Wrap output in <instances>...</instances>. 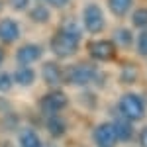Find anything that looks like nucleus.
I'll use <instances>...</instances> for the list:
<instances>
[{"instance_id": "25", "label": "nucleus", "mask_w": 147, "mask_h": 147, "mask_svg": "<svg viewBox=\"0 0 147 147\" xmlns=\"http://www.w3.org/2000/svg\"><path fill=\"white\" fill-rule=\"evenodd\" d=\"M4 59H6V51H4V47H0V65L4 63Z\"/></svg>"}, {"instance_id": "9", "label": "nucleus", "mask_w": 147, "mask_h": 147, "mask_svg": "<svg viewBox=\"0 0 147 147\" xmlns=\"http://www.w3.org/2000/svg\"><path fill=\"white\" fill-rule=\"evenodd\" d=\"M20 35H22V28L14 18H0V41L4 45L18 41Z\"/></svg>"}, {"instance_id": "1", "label": "nucleus", "mask_w": 147, "mask_h": 147, "mask_svg": "<svg viewBox=\"0 0 147 147\" xmlns=\"http://www.w3.org/2000/svg\"><path fill=\"white\" fill-rule=\"evenodd\" d=\"M118 110H120V116L129 120V122H139L145 118V100L136 94V92H125L120 96L118 100Z\"/></svg>"}, {"instance_id": "24", "label": "nucleus", "mask_w": 147, "mask_h": 147, "mask_svg": "<svg viewBox=\"0 0 147 147\" xmlns=\"http://www.w3.org/2000/svg\"><path fill=\"white\" fill-rule=\"evenodd\" d=\"M69 2H71V0H49L47 4H49V6H53V8H65Z\"/></svg>"}, {"instance_id": "4", "label": "nucleus", "mask_w": 147, "mask_h": 147, "mask_svg": "<svg viewBox=\"0 0 147 147\" xmlns=\"http://www.w3.org/2000/svg\"><path fill=\"white\" fill-rule=\"evenodd\" d=\"M98 71L94 65L90 63H77V65H71L65 73V79L69 84H77V86H86L90 84L92 80L96 79Z\"/></svg>"}, {"instance_id": "15", "label": "nucleus", "mask_w": 147, "mask_h": 147, "mask_svg": "<svg viewBox=\"0 0 147 147\" xmlns=\"http://www.w3.org/2000/svg\"><path fill=\"white\" fill-rule=\"evenodd\" d=\"M30 18L35 24H45L51 20V10L47 8V4H35L30 8Z\"/></svg>"}, {"instance_id": "7", "label": "nucleus", "mask_w": 147, "mask_h": 147, "mask_svg": "<svg viewBox=\"0 0 147 147\" xmlns=\"http://www.w3.org/2000/svg\"><path fill=\"white\" fill-rule=\"evenodd\" d=\"M92 137H94L96 147H116L118 145V137H116L114 125L110 122H102V124L96 125L94 131H92Z\"/></svg>"}, {"instance_id": "22", "label": "nucleus", "mask_w": 147, "mask_h": 147, "mask_svg": "<svg viewBox=\"0 0 147 147\" xmlns=\"http://www.w3.org/2000/svg\"><path fill=\"white\" fill-rule=\"evenodd\" d=\"M8 4H10L12 10L16 12H26L30 8V0H8Z\"/></svg>"}, {"instance_id": "23", "label": "nucleus", "mask_w": 147, "mask_h": 147, "mask_svg": "<svg viewBox=\"0 0 147 147\" xmlns=\"http://www.w3.org/2000/svg\"><path fill=\"white\" fill-rule=\"evenodd\" d=\"M137 143H139V147H147V125H143V127L139 129V134H137Z\"/></svg>"}, {"instance_id": "13", "label": "nucleus", "mask_w": 147, "mask_h": 147, "mask_svg": "<svg viewBox=\"0 0 147 147\" xmlns=\"http://www.w3.org/2000/svg\"><path fill=\"white\" fill-rule=\"evenodd\" d=\"M45 127H47V131H49L53 137H63L65 131H67V122H65L61 116H49Z\"/></svg>"}, {"instance_id": "19", "label": "nucleus", "mask_w": 147, "mask_h": 147, "mask_svg": "<svg viewBox=\"0 0 147 147\" xmlns=\"http://www.w3.org/2000/svg\"><path fill=\"white\" fill-rule=\"evenodd\" d=\"M131 24L137 30H147V8H137L131 14Z\"/></svg>"}, {"instance_id": "2", "label": "nucleus", "mask_w": 147, "mask_h": 147, "mask_svg": "<svg viewBox=\"0 0 147 147\" xmlns=\"http://www.w3.org/2000/svg\"><path fill=\"white\" fill-rule=\"evenodd\" d=\"M79 45H80V39L65 34L63 30L55 32L53 37H51V41H49L51 53L55 57H59V59H69V57H73L79 51Z\"/></svg>"}, {"instance_id": "5", "label": "nucleus", "mask_w": 147, "mask_h": 147, "mask_svg": "<svg viewBox=\"0 0 147 147\" xmlns=\"http://www.w3.org/2000/svg\"><path fill=\"white\" fill-rule=\"evenodd\" d=\"M67 104H69V96L63 90H51L47 94H43L41 100H39L41 110L45 114H49V116H57L61 110L67 108Z\"/></svg>"}, {"instance_id": "26", "label": "nucleus", "mask_w": 147, "mask_h": 147, "mask_svg": "<svg viewBox=\"0 0 147 147\" xmlns=\"http://www.w3.org/2000/svg\"><path fill=\"white\" fill-rule=\"evenodd\" d=\"M39 2H41V4H47V2H49V0H39Z\"/></svg>"}, {"instance_id": "3", "label": "nucleus", "mask_w": 147, "mask_h": 147, "mask_svg": "<svg viewBox=\"0 0 147 147\" xmlns=\"http://www.w3.org/2000/svg\"><path fill=\"white\" fill-rule=\"evenodd\" d=\"M82 28L90 35H98L106 30V16L98 4L88 2L82 10Z\"/></svg>"}, {"instance_id": "17", "label": "nucleus", "mask_w": 147, "mask_h": 147, "mask_svg": "<svg viewBox=\"0 0 147 147\" xmlns=\"http://www.w3.org/2000/svg\"><path fill=\"white\" fill-rule=\"evenodd\" d=\"M114 43H118V45L122 47H129L134 43V34L127 30V28H118L116 30V34H114Z\"/></svg>"}, {"instance_id": "12", "label": "nucleus", "mask_w": 147, "mask_h": 147, "mask_svg": "<svg viewBox=\"0 0 147 147\" xmlns=\"http://www.w3.org/2000/svg\"><path fill=\"white\" fill-rule=\"evenodd\" d=\"M12 80L16 84H20V86H30V84H34V80H35V71L32 67H20L14 71Z\"/></svg>"}, {"instance_id": "6", "label": "nucleus", "mask_w": 147, "mask_h": 147, "mask_svg": "<svg viewBox=\"0 0 147 147\" xmlns=\"http://www.w3.org/2000/svg\"><path fill=\"white\" fill-rule=\"evenodd\" d=\"M88 57L92 61H114L116 59V43L112 39H96L88 45Z\"/></svg>"}, {"instance_id": "18", "label": "nucleus", "mask_w": 147, "mask_h": 147, "mask_svg": "<svg viewBox=\"0 0 147 147\" xmlns=\"http://www.w3.org/2000/svg\"><path fill=\"white\" fill-rule=\"evenodd\" d=\"M61 30H63L65 34L77 37V39H82V28L79 26V22H77L75 18H67V20L63 22V26H61Z\"/></svg>"}, {"instance_id": "8", "label": "nucleus", "mask_w": 147, "mask_h": 147, "mask_svg": "<svg viewBox=\"0 0 147 147\" xmlns=\"http://www.w3.org/2000/svg\"><path fill=\"white\" fill-rule=\"evenodd\" d=\"M43 55V49L37 43H24L16 51V61L20 63V67H32L35 61H39Z\"/></svg>"}, {"instance_id": "11", "label": "nucleus", "mask_w": 147, "mask_h": 147, "mask_svg": "<svg viewBox=\"0 0 147 147\" xmlns=\"http://www.w3.org/2000/svg\"><path fill=\"white\" fill-rule=\"evenodd\" d=\"M114 131H116V137H118V141H129L131 137H134V122H129V120H125V118H118L116 122H114Z\"/></svg>"}, {"instance_id": "21", "label": "nucleus", "mask_w": 147, "mask_h": 147, "mask_svg": "<svg viewBox=\"0 0 147 147\" xmlns=\"http://www.w3.org/2000/svg\"><path fill=\"white\" fill-rule=\"evenodd\" d=\"M12 84H14L12 75L6 71H0V92H8L12 88Z\"/></svg>"}, {"instance_id": "20", "label": "nucleus", "mask_w": 147, "mask_h": 147, "mask_svg": "<svg viewBox=\"0 0 147 147\" xmlns=\"http://www.w3.org/2000/svg\"><path fill=\"white\" fill-rule=\"evenodd\" d=\"M134 41H136L137 55L147 57V30H139V34L134 37Z\"/></svg>"}, {"instance_id": "16", "label": "nucleus", "mask_w": 147, "mask_h": 147, "mask_svg": "<svg viewBox=\"0 0 147 147\" xmlns=\"http://www.w3.org/2000/svg\"><path fill=\"white\" fill-rule=\"evenodd\" d=\"M20 147H43V143L34 129H26L20 136Z\"/></svg>"}, {"instance_id": "10", "label": "nucleus", "mask_w": 147, "mask_h": 147, "mask_svg": "<svg viewBox=\"0 0 147 147\" xmlns=\"http://www.w3.org/2000/svg\"><path fill=\"white\" fill-rule=\"evenodd\" d=\"M41 77H43V80H45L47 84L57 86L63 80V77H65V71L61 69V65L57 61H45L41 65Z\"/></svg>"}, {"instance_id": "14", "label": "nucleus", "mask_w": 147, "mask_h": 147, "mask_svg": "<svg viewBox=\"0 0 147 147\" xmlns=\"http://www.w3.org/2000/svg\"><path fill=\"white\" fill-rule=\"evenodd\" d=\"M134 8V0H108V10L116 18H124Z\"/></svg>"}]
</instances>
